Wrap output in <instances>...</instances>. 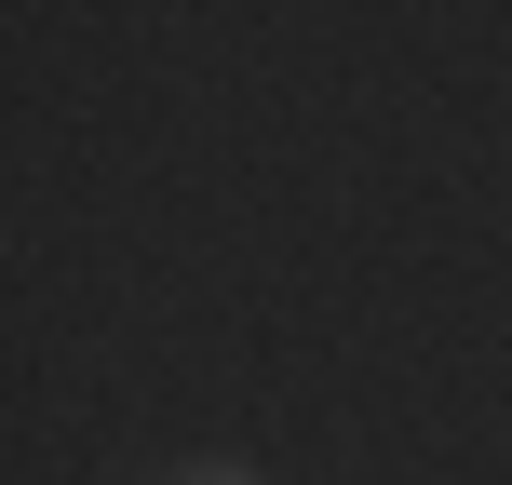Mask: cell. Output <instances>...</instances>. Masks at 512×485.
<instances>
[{
	"instance_id": "obj_1",
	"label": "cell",
	"mask_w": 512,
	"mask_h": 485,
	"mask_svg": "<svg viewBox=\"0 0 512 485\" xmlns=\"http://www.w3.org/2000/svg\"><path fill=\"white\" fill-rule=\"evenodd\" d=\"M176 485H256V472H243V459H189Z\"/></svg>"
}]
</instances>
